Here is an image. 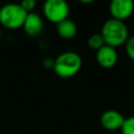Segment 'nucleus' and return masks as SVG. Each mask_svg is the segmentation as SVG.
Wrapping results in <instances>:
<instances>
[{
  "instance_id": "20e7f679",
  "label": "nucleus",
  "mask_w": 134,
  "mask_h": 134,
  "mask_svg": "<svg viewBox=\"0 0 134 134\" xmlns=\"http://www.w3.org/2000/svg\"><path fill=\"white\" fill-rule=\"evenodd\" d=\"M43 13L47 20L58 24L68 19L69 5L64 0H47L43 6Z\"/></svg>"
},
{
  "instance_id": "f8f14e48",
  "label": "nucleus",
  "mask_w": 134,
  "mask_h": 134,
  "mask_svg": "<svg viewBox=\"0 0 134 134\" xmlns=\"http://www.w3.org/2000/svg\"><path fill=\"white\" fill-rule=\"evenodd\" d=\"M126 52L128 57L132 61H134V36L130 37L126 42Z\"/></svg>"
},
{
  "instance_id": "423d86ee",
  "label": "nucleus",
  "mask_w": 134,
  "mask_h": 134,
  "mask_svg": "<svg viewBox=\"0 0 134 134\" xmlns=\"http://www.w3.org/2000/svg\"><path fill=\"white\" fill-rule=\"evenodd\" d=\"M124 115L113 109L105 111L100 116V125L104 129L109 131H115L118 129H121L124 122H125Z\"/></svg>"
},
{
  "instance_id": "f257e3e1",
  "label": "nucleus",
  "mask_w": 134,
  "mask_h": 134,
  "mask_svg": "<svg viewBox=\"0 0 134 134\" xmlns=\"http://www.w3.org/2000/svg\"><path fill=\"white\" fill-rule=\"evenodd\" d=\"M100 35L105 44L113 48L126 44L129 39V31L125 22L113 18L108 19L103 24Z\"/></svg>"
},
{
  "instance_id": "6e6552de",
  "label": "nucleus",
  "mask_w": 134,
  "mask_h": 134,
  "mask_svg": "<svg viewBox=\"0 0 134 134\" xmlns=\"http://www.w3.org/2000/svg\"><path fill=\"white\" fill-rule=\"evenodd\" d=\"M22 27L24 28L25 32L28 36H30V37L39 36L43 29V20L39 14H37L35 12L29 13V14H27Z\"/></svg>"
},
{
  "instance_id": "9d476101",
  "label": "nucleus",
  "mask_w": 134,
  "mask_h": 134,
  "mask_svg": "<svg viewBox=\"0 0 134 134\" xmlns=\"http://www.w3.org/2000/svg\"><path fill=\"white\" fill-rule=\"evenodd\" d=\"M104 45H106V44H105L104 39H103V37H102L100 34H94V35L90 36L89 39H88V46L91 49H93V50H96L97 51Z\"/></svg>"
},
{
  "instance_id": "ddd939ff",
  "label": "nucleus",
  "mask_w": 134,
  "mask_h": 134,
  "mask_svg": "<svg viewBox=\"0 0 134 134\" xmlns=\"http://www.w3.org/2000/svg\"><path fill=\"white\" fill-rule=\"evenodd\" d=\"M20 5H21V7L27 13V14H29V13H32V10H34V8L36 7V1L35 0H23L21 3H19Z\"/></svg>"
},
{
  "instance_id": "39448f33",
  "label": "nucleus",
  "mask_w": 134,
  "mask_h": 134,
  "mask_svg": "<svg viewBox=\"0 0 134 134\" xmlns=\"http://www.w3.org/2000/svg\"><path fill=\"white\" fill-rule=\"evenodd\" d=\"M113 19L125 21L134 12V2L132 0H113L109 6Z\"/></svg>"
},
{
  "instance_id": "9b49d317",
  "label": "nucleus",
  "mask_w": 134,
  "mask_h": 134,
  "mask_svg": "<svg viewBox=\"0 0 134 134\" xmlns=\"http://www.w3.org/2000/svg\"><path fill=\"white\" fill-rule=\"evenodd\" d=\"M121 134H134V115L125 119L121 127Z\"/></svg>"
},
{
  "instance_id": "0eeeda50",
  "label": "nucleus",
  "mask_w": 134,
  "mask_h": 134,
  "mask_svg": "<svg viewBox=\"0 0 134 134\" xmlns=\"http://www.w3.org/2000/svg\"><path fill=\"white\" fill-rule=\"evenodd\" d=\"M117 59H118L117 52L115 48L111 46L104 45L100 49L96 51V61L98 65L102 66L103 68H106V69L112 68L113 66H115Z\"/></svg>"
},
{
  "instance_id": "1a4fd4ad",
  "label": "nucleus",
  "mask_w": 134,
  "mask_h": 134,
  "mask_svg": "<svg viewBox=\"0 0 134 134\" xmlns=\"http://www.w3.org/2000/svg\"><path fill=\"white\" fill-rule=\"evenodd\" d=\"M76 31V24L72 20L66 19L57 24V32L63 39H72L73 37H75Z\"/></svg>"
},
{
  "instance_id": "4468645a",
  "label": "nucleus",
  "mask_w": 134,
  "mask_h": 134,
  "mask_svg": "<svg viewBox=\"0 0 134 134\" xmlns=\"http://www.w3.org/2000/svg\"><path fill=\"white\" fill-rule=\"evenodd\" d=\"M0 39H1V29H0Z\"/></svg>"
},
{
  "instance_id": "7ed1b4c3",
  "label": "nucleus",
  "mask_w": 134,
  "mask_h": 134,
  "mask_svg": "<svg viewBox=\"0 0 134 134\" xmlns=\"http://www.w3.org/2000/svg\"><path fill=\"white\" fill-rule=\"evenodd\" d=\"M27 13L17 3H8L0 8V24L8 29L23 26Z\"/></svg>"
},
{
  "instance_id": "f03ea898",
  "label": "nucleus",
  "mask_w": 134,
  "mask_h": 134,
  "mask_svg": "<svg viewBox=\"0 0 134 134\" xmlns=\"http://www.w3.org/2000/svg\"><path fill=\"white\" fill-rule=\"evenodd\" d=\"M82 67V59L74 51L61 53L53 61V70L61 77H71L75 75Z\"/></svg>"
}]
</instances>
